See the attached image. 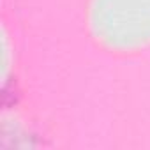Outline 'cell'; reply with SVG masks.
I'll return each mask as SVG.
<instances>
[{
	"label": "cell",
	"mask_w": 150,
	"mask_h": 150,
	"mask_svg": "<svg viewBox=\"0 0 150 150\" xmlns=\"http://www.w3.org/2000/svg\"><path fill=\"white\" fill-rule=\"evenodd\" d=\"M9 97L13 99V104H16V103H18V97H20V94H18V87H16V81H9V83L4 87V106L7 104Z\"/></svg>",
	"instance_id": "6da1fadb"
}]
</instances>
